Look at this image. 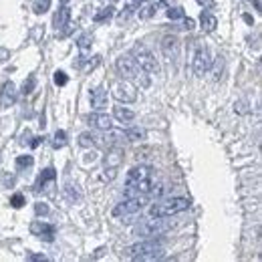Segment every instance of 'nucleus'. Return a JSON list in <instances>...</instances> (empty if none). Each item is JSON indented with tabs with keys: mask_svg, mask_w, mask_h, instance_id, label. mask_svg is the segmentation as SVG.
<instances>
[{
	"mask_svg": "<svg viewBox=\"0 0 262 262\" xmlns=\"http://www.w3.org/2000/svg\"><path fill=\"white\" fill-rule=\"evenodd\" d=\"M153 188V168L149 166H135L125 176V198L133 196H147Z\"/></svg>",
	"mask_w": 262,
	"mask_h": 262,
	"instance_id": "1",
	"label": "nucleus"
},
{
	"mask_svg": "<svg viewBox=\"0 0 262 262\" xmlns=\"http://www.w3.org/2000/svg\"><path fill=\"white\" fill-rule=\"evenodd\" d=\"M115 69H117V73H119L125 81H129V83H133V85H139V87H149V85H151L149 73L143 71V69L135 63V59H133L131 55H121V57L115 61Z\"/></svg>",
	"mask_w": 262,
	"mask_h": 262,
	"instance_id": "2",
	"label": "nucleus"
},
{
	"mask_svg": "<svg viewBox=\"0 0 262 262\" xmlns=\"http://www.w3.org/2000/svg\"><path fill=\"white\" fill-rule=\"evenodd\" d=\"M190 208V200L176 196V198H164L160 202L151 204L149 208V216H157V218H170L176 214H182Z\"/></svg>",
	"mask_w": 262,
	"mask_h": 262,
	"instance_id": "3",
	"label": "nucleus"
},
{
	"mask_svg": "<svg viewBox=\"0 0 262 262\" xmlns=\"http://www.w3.org/2000/svg\"><path fill=\"white\" fill-rule=\"evenodd\" d=\"M125 256L131 258V260H141V262L143 260H160L164 256V246L153 242L151 238H147L143 242H137V244L129 246Z\"/></svg>",
	"mask_w": 262,
	"mask_h": 262,
	"instance_id": "4",
	"label": "nucleus"
},
{
	"mask_svg": "<svg viewBox=\"0 0 262 262\" xmlns=\"http://www.w3.org/2000/svg\"><path fill=\"white\" fill-rule=\"evenodd\" d=\"M174 228V224L170 220H164V218H157V216H151L147 220H141L133 232L137 236H143V238H155V236H164L166 232H170Z\"/></svg>",
	"mask_w": 262,
	"mask_h": 262,
	"instance_id": "5",
	"label": "nucleus"
},
{
	"mask_svg": "<svg viewBox=\"0 0 262 262\" xmlns=\"http://www.w3.org/2000/svg\"><path fill=\"white\" fill-rule=\"evenodd\" d=\"M129 55H131V57L135 59V63H137L143 71H147L149 75H157V73H160V63L155 61L153 52H151L145 44H135V46L131 48Z\"/></svg>",
	"mask_w": 262,
	"mask_h": 262,
	"instance_id": "6",
	"label": "nucleus"
},
{
	"mask_svg": "<svg viewBox=\"0 0 262 262\" xmlns=\"http://www.w3.org/2000/svg\"><path fill=\"white\" fill-rule=\"evenodd\" d=\"M125 153H123V147L121 145H117V147H109V151H107V155H105V174H103V180H107V182H111V180H115V176H117V172H119V168H121V164H123V157Z\"/></svg>",
	"mask_w": 262,
	"mask_h": 262,
	"instance_id": "7",
	"label": "nucleus"
},
{
	"mask_svg": "<svg viewBox=\"0 0 262 262\" xmlns=\"http://www.w3.org/2000/svg\"><path fill=\"white\" fill-rule=\"evenodd\" d=\"M147 196H133V198H125L123 202H119L115 208H113V216L115 218H121V216H129V214H137L145 208L147 204Z\"/></svg>",
	"mask_w": 262,
	"mask_h": 262,
	"instance_id": "8",
	"label": "nucleus"
},
{
	"mask_svg": "<svg viewBox=\"0 0 262 262\" xmlns=\"http://www.w3.org/2000/svg\"><path fill=\"white\" fill-rule=\"evenodd\" d=\"M214 65V59H212V52H210L208 46L200 44L194 52V61H192V69H194V75L196 77H204L210 69Z\"/></svg>",
	"mask_w": 262,
	"mask_h": 262,
	"instance_id": "9",
	"label": "nucleus"
},
{
	"mask_svg": "<svg viewBox=\"0 0 262 262\" xmlns=\"http://www.w3.org/2000/svg\"><path fill=\"white\" fill-rule=\"evenodd\" d=\"M113 97L119 101V103H133L135 99H137V89H135V85L133 83H129V81H119V83H115V87H113Z\"/></svg>",
	"mask_w": 262,
	"mask_h": 262,
	"instance_id": "10",
	"label": "nucleus"
},
{
	"mask_svg": "<svg viewBox=\"0 0 262 262\" xmlns=\"http://www.w3.org/2000/svg\"><path fill=\"white\" fill-rule=\"evenodd\" d=\"M28 230H30L32 236H36V238H40V240H46V242H52V240H55V234H57V228H55V226L48 224V222H42V220L32 222Z\"/></svg>",
	"mask_w": 262,
	"mask_h": 262,
	"instance_id": "11",
	"label": "nucleus"
},
{
	"mask_svg": "<svg viewBox=\"0 0 262 262\" xmlns=\"http://www.w3.org/2000/svg\"><path fill=\"white\" fill-rule=\"evenodd\" d=\"M162 52H164V57L172 63V61H176L178 59V55H180V40H178V36H164L162 38Z\"/></svg>",
	"mask_w": 262,
	"mask_h": 262,
	"instance_id": "12",
	"label": "nucleus"
},
{
	"mask_svg": "<svg viewBox=\"0 0 262 262\" xmlns=\"http://www.w3.org/2000/svg\"><path fill=\"white\" fill-rule=\"evenodd\" d=\"M107 89H105L103 85H99V87H95L91 93H89V101H91V107L95 109V111H103L105 107H107Z\"/></svg>",
	"mask_w": 262,
	"mask_h": 262,
	"instance_id": "13",
	"label": "nucleus"
},
{
	"mask_svg": "<svg viewBox=\"0 0 262 262\" xmlns=\"http://www.w3.org/2000/svg\"><path fill=\"white\" fill-rule=\"evenodd\" d=\"M87 123H89V127H93V129H97V131H105V129H109V127L113 125L111 117L105 115V113H101V111L89 113V115H87Z\"/></svg>",
	"mask_w": 262,
	"mask_h": 262,
	"instance_id": "14",
	"label": "nucleus"
},
{
	"mask_svg": "<svg viewBox=\"0 0 262 262\" xmlns=\"http://www.w3.org/2000/svg\"><path fill=\"white\" fill-rule=\"evenodd\" d=\"M16 103V87L12 81H6L2 85V91H0V107L2 109H8Z\"/></svg>",
	"mask_w": 262,
	"mask_h": 262,
	"instance_id": "15",
	"label": "nucleus"
},
{
	"mask_svg": "<svg viewBox=\"0 0 262 262\" xmlns=\"http://www.w3.org/2000/svg\"><path fill=\"white\" fill-rule=\"evenodd\" d=\"M57 182V172H55V168H46V170H42V174L38 176V182L34 184V192L38 194V192H46V186H52Z\"/></svg>",
	"mask_w": 262,
	"mask_h": 262,
	"instance_id": "16",
	"label": "nucleus"
},
{
	"mask_svg": "<svg viewBox=\"0 0 262 262\" xmlns=\"http://www.w3.org/2000/svg\"><path fill=\"white\" fill-rule=\"evenodd\" d=\"M69 20H71V10H69L67 4H63L55 12V16H52V26H55L57 30H63L65 26H69Z\"/></svg>",
	"mask_w": 262,
	"mask_h": 262,
	"instance_id": "17",
	"label": "nucleus"
},
{
	"mask_svg": "<svg viewBox=\"0 0 262 262\" xmlns=\"http://www.w3.org/2000/svg\"><path fill=\"white\" fill-rule=\"evenodd\" d=\"M99 141H101V145L117 147V145H121V141H123V133H121V131H113V129L109 127V129H105V135L99 137Z\"/></svg>",
	"mask_w": 262,
	"mask_h": 262,
	"instance_id": "18",
	"label": "nucleus"
},
{
	"mask_svg": "<svg viewBox=\"0 0 262 262\" xmlns=\"http://www.w3.org/2000/svg\"><path fill=\"white\" fill-rule=\"evenodd\" d=\"M63 196H65V200L71 202V204H77V202L83 200V192H81L79 186L73 184V182H67V184H65V188H63Z\"/></svg>",
	"mask_w": 262,
	"mask_h": 262,
	"instance_id": "19",
	"label": "nucleus"
},
{
	"mask_svg": "<svg viewBox=\"0 0 262 262\" xmlns=\"http://www.w3.org/2000/svg\"><path fill=\"white\" fill-rule=\"evenodd\" d=\"M200 24H202V28H204L206 32H214L216 26H218V18H216L214 14H210V12H202Z\"/></svg>",
	"mask_w": 262,
	"mask_h": 262,
	"instance_id": "20",
	"label": "nucleus"
},
{
	"mask_svg": "<svg viewBox=\"0 0 262 262\" xmlns=\"http://www.w3.org/2000/svg\"><path fill=\"white\" fill-rule=\"evenodd\" d=\"M113 117L115 119H119L121 123H129V121H133L135 119V113L131 111V109H127V107H113Z\"/></svg>",
	"mask_w": 262,
	"mask_h": 262,
	"instance_id": "21",
	"label": "nucleus"
},
{
	"mask_svg": "<svg viewBox=\"0 0 262 262\" xmlns=\"http://www.w3.org/2000/svg\"><path fill=\"white\" fill-rule=\"evenodd\" d=\"M79 145H83V147H99L101 141H99V137L93 135L91 131H85V133L79 135Z\"/></svg>",
	"mask_w": 262,
	"mask_h": 262,
	"instance_id": "22",
	"label": "nucleus"
},
{
	"mask_svg": "<svg viewBox=\"0 0 262 262\" xmlns=\"http://www.w3.org/2000/svg\"><path fill=\"white\" fill-rule=\"evenodd\" d=\"M113 14H115V8H113V6H105V8H101V10H97V12H95L93 20L101 24V22L111 20V18H113Z\"/></svg>",
	"mask_w": 262,
	"mask_h": 262,
	"instance_id": "23",
	"label": "nucleus"
},
{
	"mask_svg": "<svg viewBox=\"0 0 262 262\" xmlns=\"http://www.w3.org/2000/svg\"><path fill=\"white\" fill-rule=\"evenodd\" d=\"M145 129H141V127H129V129H125V133H123V137L125 139H129V141H143L145 139Z\"/></svg>",
	"mask_w": 262,
	"mask_h": 262,
	"instance_id": "24",
	"label": "nucleus"
},
{
	"mask_svg": "<svg viewBox=\"0 0 262 262\" xmlns=\"http://www.w3.org/2000/svg\"><path fill=\"white\" fill-rule=\"evenodd\" d=\"M91 44H93V36H91V34H83V36L77 40V46H79V50H81V61L85 59V55L91 50Z\"/></svg>",
	"mask_w": 262,
	"mask_h": 262,
	"instance_id": "25",
	"label": "nucleus"
},
{
	"mask_svg": "<svg viewBox=\"0 0 262 262\" xmlns=\"http://www.w3.org/2000/svg\"><path fill=\"white\" fill-rule=\"evenodd\" d=\"M137 16L143 18V20L155 16V4H151V2H141V4H139V10H137Z\"/></svg>",
	"mask_w": 262,
	"mask_h": 262,
	"instance_id": "26",
	"label": "nucleus"
},
{
	"mask_svg": "<svg viewBox=\"0 0 262 262\" xmlns=\"http://www.w3.org/2000/svg\"><path fill=\"white\" fill-rule=\"evenodd\" d=\"M32 164H34L32 155H18L16 157V168L18 170H28V168H32Z\"/></svg>",
	"mask_w": 262,
	"mask_h": 262,
	"instance_id": "27",
	"label": "nucleus"
},
{
	"mask_svg": "<svg viewBox=\"0 0 262 262\" xmlns=\"http://www.w3.org/2000/svg\"><path fill=\"white\" fill-rule=\"evenodd\" d=\"M65 145H67V133H65L63 129H59V131L55 133V139H52V147L61 149V147H65Z\"/></svg>",
	"mask_w": 262,
	"mask_h": 262,
	"instance_id": "28",
	"label": "nucleus"
},
{
	"mask_svg": "<svg viewBox=\"0 0 262 262\" xmlns=\"http://www.w3.org/2000/svg\"><path fill=\"white\" fill-rule=\"evenodd\" d=\"M34 87H36V77H34V75H30V77L22 83V91H20V93L26 97V95H30V93L34 91Z\"/></svg>",
	"mask_w": 262,
	"mask_h": 262,
	"instance_id": "29",
	"label": "nucleus"
},
{
	"mask_svg": "<svg viewBox=\"0 0 262 262\" xmlns=\"http://www.w3.org/2000/svg\"><path fill=\"white\" fill-rule=\"evenodd\" d=\"M48 8H50V0H36L34 6H32L34 14H44Z\"/></svg>",
	"mask_w": 262,
	"mask_h": 262,
	"instance_id": "30",
	"label": "nucleus"
},
{
	"mask_svg": "<svg viewBox=\"0 0 262 262\" xmlns=\"http://www.w3.org/2000/svg\"><path fill=\"white\" fill-rule=\"evenodd\" d=\"M248 107H250V103H248L246 99H240V101H236V103H234V111H236L238 115H246V113L250 111Z\"/></svg>",
	"mask_w": 262,
	"mask_h": 262,
	"instance_id": "31",
	"label": "nucleus"
},
{
	"mask_svg": "<svg viewBox=\"0 0 262 262\" xmlns=\"http://www.w3.org/2000/svg\"><path fill=\"white\" fill-rule=\"evenodd\" d=\"M184 16H186V12H184V8H182V6L168 8V18H172V20H180V18H184Z\"/></svg>",
	"mask_w": 262,
	"mask_h": 262,
	"instance_id": "32",
	"label": "nucleus"
},
{
	"mask_svg": "<svg viewBox=\"0 0 262 262\" xmlns=\"http://www.w3.org/2000/svg\"><path fill=\"white\" fill-rule=\"evenodd\" d=\"M52 81H55V85H57V87H65V85L69 83V77H67L63 71H57V73H55V77H52Z\"/></svg>",
	"mask_w": 262,
	"mask_h": 262,
	"instance_id": "33",
	"label": "nucleus"
},
{
	"mask_svg": "<svg viewBox=\"0 0 262 262\" xmlns=\"http://www.w3.org/2000/svg\"><path fill=\"white\" fill-rule=\"evenodd\" d=\"M34 212H36V216H46V214L50 212V208H48V204L36 202V204H34Z\"/></svg>",
	"mask_w": 262,
	"mask_h": 262,
	"instance_id": "34",
	"label": "nucleus"
},
{
	"mask_svg": "<svg viewBox=\"0 0 262 262\" xmlns=\"http://www.w3.org/2000/svg\"><path fill=\"white\" fill-rule=\"evenodd\" d=\"M222 69H224V59L216 57V67H214V81H218L222 77Z\"/></svg>",
	"mask_w": 262,
	"mask_h": 262,
	"instance_id": "35",
	"label": "nucleus"
},
{
	"mask_svg": "<svg viewBox=\"0 0 262 262\" xmlns=\"http://www.w3.org/2000/svg\"><path fill=\"white\" fill-rule=\"evenodd\" d=\"M24 204H26V200H24L22 194H14V196L10 198V206H12V208H22Z\"/></svg>",
	"mask_w": 262,
	"mask_h": 262,
	"instance_id": "36",
	"label": "nucleus"
},
{
	"mask_svg": "<svg viewBox=\"0 0 262 262\" xmlns=\"http://www.w3.org/2000/svg\"><path fill=\"white\" fill-rule=\"evenodd\" d=\"M133 12H135V8H133V6H125V8H123V10L119 12V22L127 20V18H129V16H131Z\"/></svg>",
	"mask_w": 262,
	"mask_h": 262,
	"instance_id": "37",
	"label": "nucleus"
},
{
	"mask_svg": "<svg viewBox=\"0 0 262 262\" xmlns=\"http://www.w3.org/2000/svg\"><path fill=\"white\" fill-rule=\"evenodd\" d=\"M30 139H32L30 131H28V129H24V131H22V135H20V145H26V143L30 145Z\"/></svg>",
	"mask_w": 262,
	"mask_h": 262,
	"instance_id": "38",
	"label": "nucleus"
},
{
	"mask_svg": "<svg viewBox=\"0 0 262 262\" xmlns=\"http://www.w3.org/2000/svg\"><path fill=\"white\" fill-rule=\"evenodd\" d=\"M14 182H16V178H14V176H8V174H4V176H2V184H4L6 188L14 186Z\"/></svg>",
	"mask_w": 262,
	"mask_h": 262,
	"instance_id": "39",
	"label": "nucleus"
},
{
	"mask_svg": "<svg viewBox=\"0 0 262 262\" xmlns=\"http://www.w3.org/2000/svg\"><path fill=\"white\" fill-rule=\"evenodd\" d=\"M26 260L38 262V260H46V256H44V254H26Z\"/></svg>",
	"mask_w": 262,
	"mask_h": 262,
	"instance_id": "40",
	"label": "nucleus"
},
{
	"mask_svg": "<svg viewBox=\"0 0 262 262\" xmlns=\"http://www.w3.org/2000/svg\"><path fill=\"white\" fill-rule=\"evenodd\" d=\"M196 2H198V4H202L204 8H212V6L216 4V2H214V0H196Z\"/></svg>",
	"mask_w": 262,
	"mask_h": 262,
	"instance_id": "41",
	"label": "nucleus"
},
{
	"mask_svg": "<svg viewBox=\"0 0 262 262\" xmlns=\"http://www.w3.org/2000/svg\"><path fill=\"white\" fill-rule=\"evenodd\" d=\"M184 26H186L188 30H192V28L196 26V22H194V18H186V16H184Z\"/></svg>",
	"mask_w": 262,
	"mask_h": 262,
	"instance_id": "42",
	"label": "nucleus"
},
{
	"mask_svg": "<svg viewBox=\"0 0 262 262\" xmlns=\"http://www.w3.org/2000/svg\"><path fill=\"white\" fill-rule=\"evenodd\" d=\"M44 137L42 135H38V137H32V141H30V147H38L40 145V141H42Z\"/></svg>",
	"mask_w": 262,
	"mask_h": 262,
	"instance_id": "43",
	"label": "nucleus"
},
{
	"mask_svg": "<svg viewBox=\"0 0 262 262\" xmlns=\"http://www.w3.org/2000/svg\"><path fill=\"white\" fill-rule=\"evenodd\" d=\"M8 57H10V52L6 48H0V61H6Z\"/></svg>",
	"mask_w": 262,
	"mask_h": 262,
	"instance_id": "44",
	"label": "nucleus"
},
{
	"mask_svg": "<svg viewBox=\"0 0 262 262\" xmlns=\"http://www.w3.org/2000/svg\"><path fill=\"white\" fill-rule=\"evenodd\" d=\"M244 20H246V22H248V24H252V22H254V20H252V16H250V14H244Z\"/></svg>",
	"mask_w": 262,
	"mask_h": 262,
	"instance_id": "45",
	"label": "nucleus"
},
{
	"mask_svg": "<svg viewBox=\"0 0 262 262\" xmlns=\"http://www.w3.org/2000/svg\"><path fill=\"white\" fill-rule=\"evenodd\" d=\"M254 6H256V10H260V0H254Z\"/></svg>",
	"mask_w": 262,
	"mask_h": 262,
	"instance_id": "46",
	"label": "nucleus"
},
{
	"mask_svg": "<svg viewBox=\"0 0 262 262\" xmlns=\"http://www.w3.org/2000/svg\"><path fill=\"white\" fill-rule=\"evenodd\" d=\"M61 2H63V4H67V2H69V0H61Z\"/></svg>",
	"mask_w": 262,
	"mask_h": 262,
	"instance_id": "47",
	"label": "nucleus"
},
{
	"mask_svg": "<svg viewBox=\"0 0 262 262\" xmlns=\"http://www.w3.org/2000/svg\"><path fill=\"white\" fill-rule=\"evenodd\" d=\"M0 160H2V153H0Z\"/></svg>",
	"mask_w": 262,
	"mask_h": 262,
	"instance_id": "48",
	"label": "nucleus"
}]
</instances>
